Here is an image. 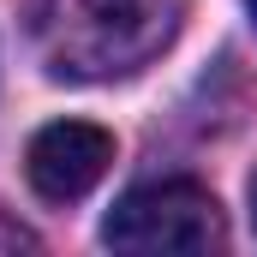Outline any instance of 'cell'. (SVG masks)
Listing matches in <instances>:
<instances>
[{"label":"cell","mask_w":257,"mask_h":257,"mask_svg":"<svg viewBox=\"0 0 257 257\" xmlns=\"http://www.w3.org/2000/svg\"><path fill=\"white\" fill-rule=\"evenodd\" d=\"M180 18V0H60L48 18V66L54 78H126L174 42Z\"/></svg>","instance_id":"cell-1"},{"label":"cell","mask_w":257,"mask_h":257,"mask_svg":"<svg viewBox=\"0 0 257 257\" xmlns=\"http://www.w3.org/2000/svg\"><path fill=\"white\" fill-rule=\"evenodd\" d=\"M102 239L132 257L209 251V245H221V203L197 180H150V186H132L108 209Z\"/></svg>","instance_id":"cell-2"},{"label":"cell","mask_w":257,"mask_h":257,"mask_svg":"<svg viewBox=\"0 0 257 257\" xmlns=\"http://www.w3.org/2000/svg\"><path fill=\"white\" fill-rule=\"evenodd\" d=\"M108 162H114V132L90 126V120H54L24 150V174H30L36 197H48V203H78L84 192H96Z\"/></svg>","instance_id":"cell-3"},{"label":"cell","mask_w":257,"mask_h":257,"mask_svg":"<svg viewBox=\"0 0 257 257\" xmlns=\"http://www.w3.org/2000/svg\"><path fill=\"white\" fill-rule=\"evenodd\" d=\"M251 221H257V174H251Z\"/></svg>","instance_id":"cell-4"},{"label":"cell","mask_w":257,"mask_h":257,"mask_svg":"<svg viewBox=\"0 0 257 257\" xmlns=\"http://www.w3.org/2000/svg\"><path fill=\"white\" fill-rule=\"evenodd\" d=\"M245 6H251V24H257V0H245Z\"/></svg>","instance_id":"cell-5"}]
</instances>
